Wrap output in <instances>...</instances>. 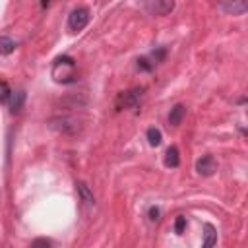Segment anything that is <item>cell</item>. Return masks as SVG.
Returning <instances> with one entry per match:
<instances>
[{
  "mask_svg": "<svg viewBox=\"0 0 248 248\" xmlns=\"http://www.w3.org/2000/svg\"><path fill=\"white\" fill-rule=\"evenodd\" d=\"M165 165L170 167V169H174V167L180 165V155H178V147L176 145H170L167 149V153H165Z\"/></svg>",
  "mask_w": 248,
  "mask_h": 248,
  "instance_id": "30bf717a",
  "label": "cell"
},
{
  "mask_svg": "<svg viewBox=\"0 0 248 248\" xmlns=\"http://www.w3.org/2000/svg\"><path fill=\"white\" fill-rule=\"evenodd\" d=\"M10 95H12V89H10V85H8L6 81H0V103L8 101V99H10Z\"/></svg>",
  "mask_w": 248,
  "mask_h": 248,
  "instance_id": "5bb4252c",
  "label": "cell"
},
{
  "mask_svg": "<svg viewBox=\"0 0 248 248\" xmlns=\"http://www.w3.org/2000/svg\"><path fill=\"white\" fill-rule=\"evenodd\" d=\"M147 215H149V221H153V223L161 219V211H159V207H149Z\"/></svg>",
  "mask_w": 248,
  "mask_h": 248,
  "instance_id": "2e32d148",
  "label": "cell"
},
{
  "mask_svg": "<svg viewBox=\"0 0 248 248\" xmlns=\"http://www.w3.org/2000/svg\"><path fill=\"white\" fill-rule=\"evenodd\" d=\"M186 229V217H176V223H174V232L176 234H182Z\"/></svg>",
  "mask_w": 248,
  "mask_h": 248,
  "instance_id": "9a60e30c",
  "label": "cell"
},
{
  "mask_svg": "<svg viewBox=\"0 0 248 248\" xmlns=\"http://www.w3.org/2000/svg\"><path fill=\"white\" fill-rule=\"evenodd\" d=\"M41 244H45V246H48V244H50V240H45V238H39V240H35V242H33V246H41Z\"/></svg>",
  "mask_w": 248,
  "mask_h": 248,
  "instance_id": "ac0fdd59",
  "label": "cell"
},
{
  "mask_svg": "<svg viewBox=\"0 0 248 248\" xmlns=\"http://www.w3.org/2000/svg\"><path fill=\"white\" fill-rule=\"evenodd\" d=\"M147 141H149V145L157 147V145H159V143L163 141L161 130H159V128H149V130H147Z\"/></svg>",
  "mask_w": 248,
  "mask_h": 248,
  "instance_id": "4fadbf2b",
  "label": "cell"
},
{
  "mask_svg": "<svg viewBox=\"0 0 248 248\" xmlns=\"http://www.w3.org/2000/svg\"><path fill=\"white\" fill-rule=\"evenodd\" d=\"M147 10L153 16H167L174 10V0H147Z\"/></svg>",
  "mask_w": 248,
  "mask_h": 248,
  "instance_id": "277c9868",
  "label": "cell"
},
{
  "mask_svg": "<svg viewBox=\"0 0 248 248\" xmlns=\"http://www.w3.org/2000/svg\"><path fill=\"white\" fill-rule=\"evenodd\" d=\"M141 93H143L141 87H134L126 93H120L118 99H116V108H134V107H138V103L141 99Z\"/></svg>",
  "mask_w": 248,
  "mask_h": 248,
  "instance_id": "7a4b0ae2",
  "label": "cell"
},
{
  "mask_svg": "<svg viewBox=\"0 0 248 248\" xmlns=\"http://www.w3.org/2000/svg\"><path fill=\"white\" fill-rule=\"evenodd\" d=\"M16 50V41L10 37H0V54H10Z\"/></svg>",
  "mask_w": 248,
  "mask_h": 248,
  "instance_id": "7c38bea8",
  "label": "cell"
},
{
  "mask_svg": "<svg viewBox=\"0 0 248 248\" xmlns=\"http://www.w3.org/2000/svg\"><path fill=\"white\" fill-rule=\"evenodd\" d=\"M221 2V8L223 12L231 14V16H242L248 8V2L246 0H219Z\"/></svg>",
  "mask_w": 248,
  "mask_h": 248,
  "instance_id": "8992f818",
  "label": "cell"
},
{
  "mask_svg": "<svg viewBox=\"0 0 248 248\" xmlns=\"http://www.w3.org/2000/svg\"><path fill=\"white\" fill-rule=\"evenodd\" d=\"M184 116H186V107L178 103V105H174V107L170 108V112H169V124H170V126H180L182 120H184Z\"/></svg>",
  "mask_w": 248,
  "mask_h": 248,
  "instance_id": "ba28073f",
  "label": "cell"
},
{
  "mask_svg": "<svg viewBox=\"0 0 248 248\" xmlns=\"http://www.w3.org/2000/svg\"><path fill=\"white\" fill-rule=\"evenodd\" d=\"M138 68H140V70L149 72V70L153 68V64H149V60H147V58H140V60H138Z\"/></svg>",
  "mask_w": 248,
  "mask_h": 248,
  "instance_id": "e0dca14e",
  "label": "cell"
},
{
  "mask_svg": "<svg viewBox=\"0 0 248 248\" xmlns=\"http://www.w3.org/2000/svg\"><path fill=\"white\" fill-rule=\"evenodd\" d=\"M48 126L52 130H56L58 134H64V136H76L81 132V122L76 118V116H56L48 122Z\"/></svg>",
  "mask_w": 248,
  "mask_h": 248,
  "instance_id": "6da1fadb",
  "label": "cell"
},
{
  "mask_svg": "<svg viewBox=\"0 0 248 248\" xmlns=\"http://www.w3.org/2000/svg\"><path fill=\"white\" fill-rule=\"evenodd\" d=\"M205 248H209V246H215L217 244V231H215V227L213 225H205V232H203V242H202Z\"/></svg>",
  "mask_w": 248,
  "mask_h": 248,
  "instance_id": "8fae6325",
  "label": "cell"
},
{
  "mask_svg": "<svg viewBox=\"0 0 248 248\" xmlns=\"http://www.w3.org/2000/svg\"><path fill=\"white\" fill-rule=\"evenodd\" d=\"M89 23V10L87 8H76L68 17L70 31H81Z\"/></svg>",
  "mask_w": 248,
  "mask_h": 248,
  "instance_id": "3957f363",
  "label": "cell"
},
{
  "mask_svg": "<svg viewBox=\"0 0 248 248\" xmlns=\"http://www.w3.org/2000/svg\"><path fill=\"white\" fill-rule=\"evenodd\" d=\"M196 170H198V174H202V176H211V174L217 170V161H215V157H213V155H203L202 159H198Z\"/></svg>",
  "mask_w": 248,
  "mask_h": 248,
  "instance_id": "5b68a950",
  "label": "cell"
},
{
  "mask_svg": "<svg viewBox=\"0 0 248 248\" xmlns=\"http://www.w3.org/2000/svg\"><path fill=\"white\" fill-rule=\"evenodd\" d=\"M76 186H78V194H79V200H81L85 205L93 207V205H95V196H93V190H91V188H89L85 182H78Z\"/></svg>",
  "mask_w": 248,
  "mask_h": 248,
  "instance_id": "9c48e42d",
  "label": "cell"
},
{
  "mask_svg": "<svg viewBox=\"0 0 248 248\" xmlns=\"http://www.w3.org/2000/svg\"><path fill=\"white\" fill-rule=\"evenodd\" d=\"M8 101H10V112L12 114L21 112V108L25 105V91H12V95H10Z\"/></svg>",
  "mask_w": 248,
  "mask_h": 248,
  "instance_id": "52a82bcc",
  "label": "cell"
}]
</instances>
